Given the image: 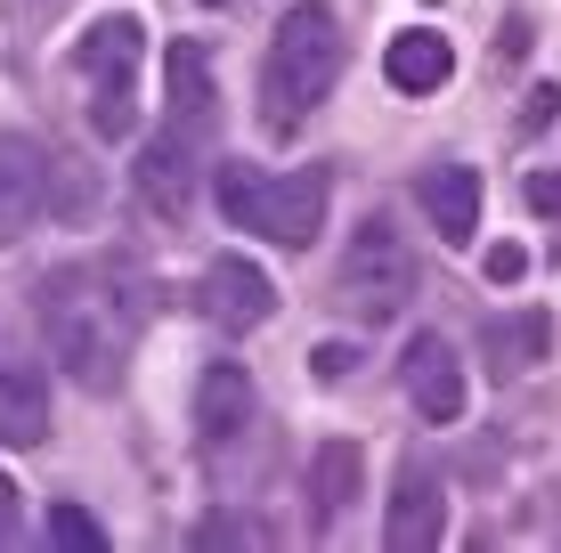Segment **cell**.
<instances>
[{"label":"cell","mask_w":561,"mask_h":553,"mask_svg":"<svg viewBox=\"0 0 561 553\" xmlns=\"http://www.w3.org/2000/svg\"><path fill=\"white\" fill-rule=\"evenodd\" d=\"M351 367H358V350H351V342H318V350H309V375H318V383H342Z\"/></svg>","instance_id":"cell-19"},{"label":"cell","mask_w":561,"mask_h":553,"mask_svg":"<svg viewBox=\"0 0 561 553\" xmlns=\"http://www.w3.org/2000/svg\"><path fill=\"white\" fill-rule=\"evenodd\" d=\"M139 16H99V25L82 33V49H73V66L90 73V130L99 139H130V123H139V99H130V73H139Z\"/></svg>","instance_id":"cell-5"},{"label":"cell","mask_w":561,"mask_h":553,"mask_svg":"<svg viewBox=\"0 0 561 553\" xmlns=\"http://www.w3.org/2000/svg\"><path fill=\"white\" fill-rule=\"evenodd\" d=\"M244 538H261L253 521H204V545H244Z\"/></svg>","instance_id":"cell-23"},{"label":"cell","mask_w":561,"mask_h":553,"mask_svg":"<svg viewBox=\"0 0 561 553\" xmlns=\"http://www.w3.org/2000/svg\"><path fill=\"white\" fill-rule=\"evenodd\" d=\"M358 472H366L358 440H325L318 456H309V497H318V521H342V512L358 505Z\"/></svg>","instance_id":"cell-16"},{"label":"cell","mask_w":561,"mask_h":553,"mask_svg":"<svg viewBox=\"0 0 561 553\" xmlns=\"http://www.w3.org/2000/svg\"><path fill=\"white\" fill-rule=\"evenodd\" d=\"M42 334L49 358L73 375L82 391H114L139 350V293H130L114 269H57L42 277Z\"/></svg>","instance_id":"cell-1"},{"label":"cell","mask_w":561,"mask_h":553,"mask_svg":"<svg viewBox=\"0 0 561 553\" xmlns=\"http://www.w3.org/2000/svg\"><path fill=\"white\" fill-rule=\"evenodd\" d=\"M439 538H448V497H439L432 464H399L391 512H382V545L391 553H432Z\"/></svg>","instance_id":"cell-7"},{"label":"cell","mask_w":561,"mask_h":553,"mask_svg":"<svg viewBox=\"0 0 561 553\" xmlns=\"http://www.w3.org/2000/svg\"><path fill=\"white\" fill-rule=\"evenodd\" d=\"M49 440V383L33 367H0V448H42Z\"/></svg>","instance_id":"cell-14"},{"label":"cell","mask_w":561,"mask_h":553,"mask_svg":"<svg viewBox=\"0 0 561 553\" xmlns=\"http://www.w3.org/2000/svg\"><path fill=\"white\" fill-rule=\"evenodd\" d=\"M139 196L154 204V212H187V196H196V147H187L180 123L139 147Z\"/></svg>","instance_id":"cell-11"},{"label":"cell","mask_w":561,"mask_h":553,"mask_svg":"<svg viewBox=\"0 0 561 553\" xmlns=\"http://www.w3.org/2000/svg\"><path fill=\"white\" fill-rule=\"evenodd\" d=\"M382 73H391V90H408V99H432V90H448V73H456V49L439 42L432 25H408L391 49H382Z\"/></svg>","instance_id":"cell-13"},{"label":"cell","mask_w":561,"mask_h":553,"mask_svg":"<svg viewBox=\"0 0 561 553\" xmlns=\"http://www.w3.org/2000/svg\"><path fill=\"white\" fill-rule=\"evenodd\" d=\"M529 212L561 228V171H529Z\"/></svg>","instance_id":"cell-20"},{"label":"cell","mask_w":561,"mask_h":553,"mask_svg":"<svg viewBox=\"0 0 561 553\" xmlns=\"http://www.w3.org/2000/svg\"><path fill=\"white\" fill-rule=\"evenodd\" d=\"M415 196H423V212H432L439 244H472V228H480V171L439 163V171H423Z\"/></svg>","instance_id":"cell-12"},{"label":"cell","mask_w":561,"mask_h":553,"mask_svg":"<svg viewBox=\"0 0 561 553\" xmlns=\"http://www.w3.org/2000/svg\"><path fill=\"white\" fill-rule=\"evenodd\" d=\"M529 277V253H520V244H496L489 253V285H520Z\"/></svg>","instance_id":"cell-21"},{"label":"cell","mask_w":561,"mask_h":553,"mask_svg":"<svg viewBox=\"0 0 561 553\" xmlns=\"http://www.w3.org/2000/svg\"><path fill=\"white\" fill-rule=\"evenodd\" d=\"M204 318L211 326H228V334H253L277 318V285H268L261 261H244V253H220L204 269Z\"/></svg>","instance_id":"cell-6"},{"label":"cell","mask_w":561,"mask_h":553,"mask_svg":"<svg viewBox=\"0 0 561 553\" xmlns=\"http://www.w3.org/2000/svg\"><path fill=\"white\" fill-rule=\"evenodd\" d=\"M196 431H204V448H228L237 431H253V375L237 358H211L196 375Z\"/></svg>","instance_id":"cell-9"},{"label":"cell","mask_w":561,"mask_h":553,"mask_svg":"<svg viewBox=\"0 0 561 553\" xmlns=\"http://www.w3.org/2000/svg\"><path fill=\"white\" fill-rule=\"evenodd\" d=\"M342 82V16L325 0H294L268 33V66H261V123L277 130H301V114Z\"/></svg>","instance_id":"cell-2"},{"label":"cell","mask_w":561,"mask_h":553,"mask_svg":"<svg viewBox=\"0 0 561 553\" xmlns=\"http://www.w3.org/2000/svg\"><path fill=\"white\" fill-rule=\"evenodd\" d=\"M9 512H16V488H9V472H0V529H9Z\"/></svg>","instance_id":"cell-24"},{"label":"cell","mask_w":561,"mask_h":553,"mask_svg":"<svg viewBox=\"0 0 561 553\" xmlns=\"http://www.w3.org/2000/svg\"><path fill=\"white\" fill-rule=\"evenodd\" d=\"M399 383H408L423 424H456V415H463V367H456L448 334H415L408 358H399Z\"/></svg>","instance_id":"cell-8"},{"label":"cell","mask_w":561,"mask_h":553,"mask_svg":"<svg viewBox=\"0 0 561 553\" xmlns=\"http://www.w3.org/2000/svg\"><path fill=\"white\" fill-rule=\"evenodd\" d=\"M553 106H561V90H553V82H537V90H529V106H520V130H546V123H553Z\"/></svg>","instance_id":"cell-22"},{"label":"cell","mask_w":561,"mask_h":553,"mask_svg":"<svg viewBox=\"0 0 561 553\" xmlns=\"http://www.w3.org/2000/svg\"><path fill=\"white\" fill-rule=\"evenodd\" d=\"M49 538H57V545H73V553H99V545H106V529L90 521L82 505H49Z\"/></svg>","instance_id":"cell-18"},{"label":"cell","mask_w":561,"mask_h":553,"mask_svg":"<svg viewBox=\"0 0 561 553\" xmlns=\"http://www.w3.org/2000/svg\"><path fill=\"white\" fill-rule=\"evenodd\" d=\"M325 171H253V163H220V212L228 228H244V237H268V244H301L325 228Z\"/></svg>","instance_id":"cell-3"},{"label":"cell","mask_w":561,"mask_h":553,"mask_svg":"<svg viewBox=\"0 0 561 553\" xmlns=\"http://www.w3.org/2000/svg\"><path fill=\"white\" fill-rule=\"evenodd\" d=\"M204 9H237V0H204Z\"/></svg>","instance_id":"cell-25"},{"label":"cell","mask_w":561,"mask_h":553,"mask_svg":"<svg viewBox=\"0 0 561 553\" xmlns=\"http://www.w3.org/2000/svg\"><path fill=\"white\" fill-rule=\"evenodd\" d=\"M42 196H49V163H42V147H33V139H9V130H0V244H16V237L33 228Z\"/></svg>","instance_id":"cell-10"},{"label":"cell","mask_w":561,"mask_h":553,"mask_svg":"<svg viewBox=\"0 0 561 553\" xmlns=\"http://www.w3.org/2000/svg\"><path fill=\"white\" fill-rule=\"evenodd\" d=\"M546 310H520V318H496L489 326V358H496V375H529V367H546Z\"/></svg>","instance_id":"cell-17"},{"label":"cell","mask_w":561,"mask_h":553,"mask_svg":"<svg viewBox=\"0 0 561 553\" xmlns=\"http://www.w3.org/2000/svg\"><path fill=\"white\" fill-rule=\"evenodd\" d=\"M163 82H171V123H180V130H204L211 114H220V90H211V57H204L196 42L171 49Z\"/></svg>","instance_id":"cell-15"},{"label":"cell","mask_w":561,"mask_h":553,"mask_svg":"<svg viewBox=\"0 0 561 553\" xmlns=\"http://www.w3.org/2000/svg\"><path fill=\"white\" fill-rule=\"evenodd\" d=\"M408 301H415V253H408V237H399L391 220H358V237L342 244V269H334V310L382 326V318H399Z\"/></svg>","instance_id":"cell-4"}]
</instances>
